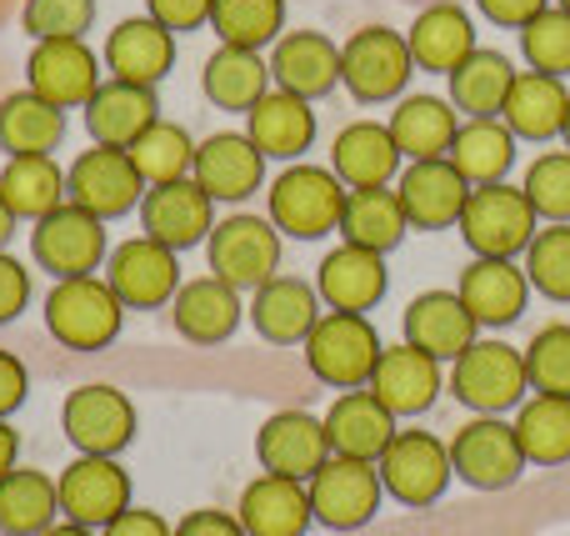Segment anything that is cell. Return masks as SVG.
I'll return each instance as SVG.
<instances>
[{
	"label": "cell",
	"mask_w": 570,
	"mask_h": 536,
	"mask_svg": "<svg viewBox=\"0 0 570 536\" xmlns=\"http://www.w3.org/2000/svg\"><path fill=\"white\" fill-rule=\"evenodd\" d=\"M381 337L361 311H325L315 331L305 337V367L315 381L335 391H361L371 387L375 361H381Z\"/></svg>",
	"instance_id": "6da1fadb"
},
{
	"label": "cell",
	"mask_w": 570,
	"mask_h": 536,
	"mask_svg": "<svg viewBox=\"0 0 570 536\" xmlns=\"http://www.w3.org/2000/svg\"><path fill=\"white\" fill-rule=\"evenodd\" d=\"M120 321H126V306L110 291L106 276H70L56 281L46 296V327L60 347L70 351H100L120 337Z\"/></svg>",
	"instance_id": "7a4b0ae2"
},
{
	"label": "cell",
	"mask_w": 570,
	"mask_h": 536,
	"mask_svg": "<svg viewBox=\"0 0 570 536\" xmlns=\"http://www.w3.org/2000/svg\"><path fill=\"white\" fill-rule=\"evenodd\" d=\"M461 236L465 246L475 251V256H521L525 246L535 241V231H541V216H535L531 196H525L521 186H505V181H491V186H475L471 201H465L461 211Z\"/></svg>",
	"instance_id": "3957f363"
},
{
	"label": "cell",
	"mask_w": 570,
	"mask_h": 536,
	"mask_svg": "<svg viewBox=\"0 0 570 536\" xmlns=\"http://www.w3.org/2000/svg\"><path fill=\"white\" fill-rule=\"evenodd\" d=\"M345 181L325 166H291L271 181V226L295 241H321L341 231Z\"/></svg>",
	"instance_id": "277c9868"
},
{
	"label": "cell",
	"mask_w": 570,
	"mask_h": 536,
	"mask_svg": "<svg viewBox=\"0 0 570 536\" xmlns=\"http://www.w3.org/2000/svg\"><path fill=\"white\" fill-rule=\"evenodd\" d=\"M451 391L461 397V407L481 411V417H501V411L521 407L531 377H525V351L505 347V341H471L455 357Z\"/></svg>",
	"instance_id": "5b68a950"
},
{
	"label": "cell",
	"mask_w": 570,
	"mask_h": 536,
	"mask_svg": "<svg viewBox=\"0 0 570 536\" xmlns=\"http://www.w3.org/2000/svg\"><path fill=\"white\" fill-rule=\"evenodd\" d=\"M30 256L56 281L96 276V271L106 266V221L66 201V206H56L50 216L36 221V231H30Z\"/></svg>",
	"instance_id": "8992f818"
},
{
	"label": "cell",
	"mask_w": 570,
	"mask_h": 536,
	"mask_svg": "<svg viewBox=\"0 0 570 536\" xmlns=\"http://www.w3.org/2000/svg\"><path fill=\"white\" fill-rule=\"evenodd\" d=\"M210 276L236 291H261L281 266V231L266 216H226L206 241Z\"/></svg>",
	"instance_id": "52a82bcc"
},
{
	"label": "cell",
	"mask_w": 570,
	"mask_h": 536,
	"mask_svg": "<svg viewBox=\"0 0 570 536\" xmlns=\"http://www.w3.org/2000/svg\"><path fill=\"white\" fill-rule=\"evenodd\" d=\"M66 201L90 216L110 221V216H126L146 201V181H140L136 160L130 150L116 146H96V150H80L66 170Z\"/></svg>",
	"instance_id": "ba28073f"
},
{
	"label": "cell",
	"mask_w": 570,
	"mask_h": 536,
	"mask_svg": "<svg viewBox=\"0 0 570 536\" xmlns=\"http://www.w3.org/2000/svg\"><path fill=\"white\" fill-rule=\"evenodd\" d=\"M381 471V487L391 491L401 507H431V501L445 497L451 487V447L431 437V431H395L391 447L375 461Z\"/></svg>",
	"instance_id": "9c48e42d"
},
{
	"label": "cell",
	"mask_w": 570,
	"mask_h": 536,
	"mask_svg": "<svg viewBox=\"0 0 570 536\" xmlns=\"http://www.w3.org/2000/svg\"><path fill=\"white\" fill-rule=\"evenodd\" d=\"M411 76H415L411 46H405V36H395V30H385V26H361L341 46V80L365 106L401 96Z\"/></svg>",
	"instance_id": "30bf717a"
},
{
	"label": "cell",
	"mask_w": 570,
	"mask_h": 536,
	"mask_svg": "<svg viewBox=\"0 0 570 536\" xmlns=\"http://www.w3.org/2000/svg\"><path fill=\"white\" fill-rule=\"evenodd\" d=\"M451 471L475 491L515 487L525 471V451H521V441H515V427L501 417L465 421L451 441Z\"/></svg>",
	"instance_id": "8fae6325"
},
{
	"label": "cell",
	"mask_w": 570,
	"mask_h": 536,
	"mask_svg": "<svg viewBox=\"0 0 570 536\" xmlns=\"http://www.w3.org/2000/svg\"><path fill=\"white\" fill-rule=\"evenodd\" d=\"M311 491V511L315 522H325L331 532H355L381 511V471L375 461H355V457H335L305 481Z\"/></svg>",
	"instance_id": "7c38bea8"
},
{
	"label": "cell",
	"mask_w": 570,
	"mask_h": 536,
	"mask_svg": "<svg viewBox=\"0 0 570 536\" xmlns=\"http://www.w3.org/2000/svg\"><path fill=\"white\" fill-rule=\"evenodd\" d=\"M106 281L126 311H156L166 301H176L180 291V251L160 246L150 236L120 241L106 256Z\"/></svg>",
	"instance_id": "4fadbf2b"
},
{
	"label": "cell",
	"mask_w": 570,
	"mask_h": 536,
	"mask_svg": "<svg viewBox=\"0 0 570 536\" xmlns=\"http://www.w3.org/2000/svg\"><path fill=\"white\" fill-rule=\"evenodd\" d=\"M60 427L80 447V457H116L136 437V407L116 387H76L60 407Z\"/></svg>",
	"instance_id": "5bb4252c"
},
{
	"label": "cell",
	"mask_w": 570,
	"mask_h": 536,
	"mask_svg": "<svg viewBox=\"0 0 570 536\" xmlns=\"http://www.w3.org/2000/svg\"><path fill=\"white\" fill-rule=\"evenodd\" d=\"M60 511L76 527H110L130 507V477L116 467V457H76L56 477Z\"/></svg>",
	"instance_id": "9a60e30c"
},
{
	"label": "cell",
	"mask_w": 570,
	"mask_h": 536,
	"mask_svg": "<svg viewBox=\"0 0 570 536\" xmlns=\"http://www.w3.org/2000/svg\"><path fill=\"white\" fill-rule=\"evenodd\" d=\"M140 221H146L150 241H160L170 251H190L200 241H210V231H216V201L196 186V176H180L146 191Z\"/></svg>",
	"instance_id": "2e32d148"
},
{
	"label": "cell",
	"mask_w": 570,
	"mask_h": 536,
	"mask_svg": "<svg viewBox=\"0 0 570 536\" xmlns=\"http://www.w3.org/2000/svg\"><path fill=\"white\" fill-rule=\"evenodd\" d=\"M100 86V60L86 40H36L26 60V90H36L40 100L70 110L86 106Z\"/></svg>",
	"instance_id": "e0dca14e"
},
{
	"label": "cell",
	"mask_w": 570,
	"mask_h": 536,
	"mask_svg": "<svg viewBox=\"0 0 570 536\" xmlns=\"http://www.w3.org/2000/svg\"><path fill=\"white\" fill-rule=\"evenodd\" d=\"M471 181L455 170L451 156L441 160H411V166L401 170V181H395V196H401V211L411 226L421 231H441V226H455L465 211V201H471Z\"/></svg>",
	"instance_id": "ac0fdd59"
},
{
	"label": "cell",
	"mask_w": 570,
	"mask_h": 536,
	"mask_svg": "<svg viewBox=\"0 0 570 536\" xmlns=\"http://www.w3.org/2000/svg\"><path fill=\"white\" fill-rule=\"evenodd\" d=\"M196 186L210 201H246L261 191L266 181V156L256 150V140L240 130H220V136L200 140L196 146V166H190Z\"/></svg>",
	"instance_id": "d6986e66"
},
{
	"label": "cell",
	"mask_w": 570,
	"mask_h": 536,
	"mask_svg": "<svg viewBox=\"0 0 570 536\" xmlns=\"http://www.w3.org/2000/svg\"><path fill=\"white\" fill-rule=\"evenodd\" d=\"M256 457H261V467L276 471V477L311 481L315 471L331 461L325 421H315L311 411H276L256 437Z\"/></svg>",
	"instance_id": "ffe728a7"
},
{
	"label": "cell",
	"mask_w": 570,
	"mask_h": 536,
	"mask_svg": "<svg viewBox=\"0 0 570 536\" xmlns=\"http://www.w3.org/2000/svg\"><path fill=\"white\" fill-rule=\"evenodd\" d=\"M271 80L301 100H321L341 86V46L321 30H291L271 50Z\"/></svg>",
	"instance_id": "44dd1931"
},
{
	"label": "cell",
	"mask_w": 570,
	"mask_h": 536,
	"mask_svg": "<svg viewBox=\"0 0 570 536\" xmlns=\"http://www.w3.org/2000/svg\"><path fill=\"white\" fill-rule=\"evenodd\" d=\"M160 120L156 86H130V80H100L86 100V130L96 146L130 150V140L146 136V126Z\"/></svg>",
	"instance_id": "7402d4cb"
},
{
	"label": "cell",
	"mask_w": 570,
	"mask_h": 536,
	"mask_svg": "<svg viewBox=\"0 0 570 536\" xmlns=\"http://www.w3.org/2000/svg\"><path fill=\"white\" fill-rule=\"evenodd\" d=\"M455 296L465 301L475 327H511V321H521V311H525L531 276H525L515 261L475 256L471 266L461 271V291H455Z\"/></svg>",
	"instance_id": "603a6c76"
},
{
	"label": "cell",
	"mask_w": 570,
	"mask_h": 536,
	"mask_svg": "<svg viewBox=\"0 0 570 536\" xmlns=\"http://www.w3.org/2000/svg\"><path fill=\"white\" fill-rule=\"evenodd\" d=\"M106 66H110V80L156 86L176 66V36L150 16H130L106 36Z\"/></svg>",
	"instance_id": "cb8c5ba5"
},
{
	"label": "cell",
	"mask_w": 570,
	"mask_h": 536,
	"mask_svg": "<svg viewBox=\"0 0 570 536\" xmlns=\"http://www.w3.org/2000/svg\"><path fill=\"white\" fill-rule=\"evenodd\" d=\"M371 391L391 417H421V411H431V401L441 397V361L405 347V341L401 347H385L381 361H375Z\"/></svg>",
	"instance_id": "d4e9b609"
},
{
	"label": "cell",
	"mask_w": 570,
	"mask_h": 536,
	"mask_svg": "<svg viewBox=\"0 0 570 536\" xmlns=\"http://www.w3.org/2000/svg\"><path fill=\"white\" fill-rule=\"evenodd\" d=\"M236 517H240V527H246V536H305L315 511H311L305 481L266 471V477H256L240 491Z\"/></svg>",
	"instance_id": "484cf974"
},
{
	"label": "cell",
	"mask_w": 570,
	"mask_h": 536,
	"mask_svg": "<svg viewBox=\"0 0 570 536\" xmlns=\"http://www.w3.org/2000/svg\"><path fill=\"white\" fill-rule=\"evenodd\" d=\"M401 160H405L401 146H395L391 126H381V120H355V126H345L331 146V170L351 191L391 186Z\"/></svg>",
	"instance_id": "4316f807"
},
{
	"label": "cell",
	"mask_w": 570,
	"mask_h": 536,
	"mask_svg": "<svg viewBox=\"0 0 570 536\" xmlns=\"http://www.w3.org/2000/svg\"><path fill=\"white\" fill-rule=\"evenodd\" d=\"M240 291L226 286L220 276H200V281H180L176 301H170V321L186 341L196 347H216V341L236 337L240 327Z\"/></svg>",
	"instance_id": "83f0119b"
},
{
	"label": "cell",
	"mask_w": 570,
	"mask_h": 536,
	"mask_svg": "<svg viewBox=\"0 0 570 536\" xmlns=\"http://www.w3.org/2000/svg\"><path fill=\"white\" fill-rule=\"evenodd\" d=\"M475 341V316L455 291H425L405 306V347L435 361H455Z\"/></svg>",
	"instance_id": "f1b7e54d"
},
{
	"label": "cell",
	"mask_w": 570,
	"mask_h": 536,
	"mask_svg": "<svg viewBox=\"0 0 570 536\" xmlns=\"http://www.w3.org/2000/svg\"><path fill=\"white\" fill-rule=\"evenodd\" d=\"M325 437H331L335 457H355V461H381V451L395 437V417L375 401L371 387L361 391H341L335 407L325 411Z\"/></svg>",
	"instance_id": "f546056e"
},
{
	"label": "cell",
	"mask_w": 570,
	"mask_h": 536,
	"mask_svg": "<svg viewBox=\"0 0 570 536\" xmlns=\"http://www.w3.org/2000/svg\"><path fill=\"white\" fill-rule=\"evenodd\" d=\"M246 136L266 160H295L311 150L315 140V110L311 100L291 96V90H266L256 106L246 110Z\"/></svg>",
	"instance_id": "4dcf8cb0"
},
{
	"label": "cell",
	"mask_w": 570,
	"mask_h": 536,
	"mask_svg": "<svg viewBox=\"0 0 570 536\" xmlns=\"http://www.w3.org/2000/svg\"><path fill=\"white\" fill-rule=\"evenodd\" d=\"M315 291L331 311H371L375 301L385 296V256L381 251H365V246H341L321 261V276H315Z\"/></svg>",
	"instance_id": "1f68e13d"
},
{
	"label": "cell",
	"mask_w": 570,
	"mask_h": 536,
	"mask_svg": "<svg viewBox=\"0 0 570 536\" xmlns=\"http://www.w3.org/2000/svg\"><path fill=\"white\" fill-rule=\"evenodd\" d=\"M250 321L276 347H305V337L321 321V291L305 286L301 276H271L250 301Z\"/></svg>",
	"instance_id": "d6a6232c"
},
{
	"label": "cell",
	"mask_w": 570,
	"mask_h": 536,
	"mask_svg": "<svg viewBox=\"0 0 570 536\" xmlns=\"http://www.w3.org/2000/svg\"><path fill=\"white\" fill-rule=\"evenodd\" d=\"M566 110H570V90L561 76H546V70H521L505 96L501 120L515 130L521 140H551L566 130Z\"/></svg>",
	"instance_id": "836d02e7"
},
{
	"label": "cell",
	"mask_w": 570,
	"mask_h": 536,
	"mask_svg": "<svg viewBox=\"0 0 570 536\" xmlns=\"http://www.w3.org/2000/svg\"><path fill=\"white\" fill-rule=\"evenodd\" d=\"M405 46H411V60L421 70L451 76V70L475 50V20L465 16L461 6H451V0H445V6H431V10H421V16H415Z\"/></svg>",
	"instance_id": "e575fe53"
},
{
	"label": "cell",
	"mask_w": 570,
	"mask_h": 536,
	"mask_svg": "<svg viewBox=\"0 0 570 536\" xmlns=\"http://www.w3.org/2000/svg\"><path fill=\"white\" fill-rule=\"evenodd\" d=\"M455 130H461V116H455V106L441 96H405L401 106L391 110V136L405 160L451 156Z\"/></svg>",
	"instance_id": "d590c367"
},
{
	"label": "cell",
	"mask_w": 570,
	"mask_h": 536,
	"mask_svg": "<svg viewBox=\"0 0 570 536\" xmlns=\"http://www.w3.org/2000/svg\"><path fill=\"white\" fill-rule=\"evenodd\" d=\"M66 140V110L36 90H10L0 100V150L6 156H50Z\"/></svg>",
	"instance_id": "8d00e7d4"
},
{
	"label": "cell",
	"mask_w": 570,
	"mask_h": 536,
	"mask_svg": "<svg viewBox=\"0 0 570 536\" xmlns=\"http://www.w3.org/2000/svg\"><path fill=\"white\" fill-rule=\"evenodd\" d=\"M515 76H521V70H515L501 50H481V46H475L471 56L451 70V106L465 110L471 120L501 116L505 96H511V86H515Z\"/></svg>",
	"instance_id": "74e56055"
},
{
	"label": "cell",
	"mask_w": 570,
	"mask_h": 536,
	"mask_svg": "<svg viewBox=\"0 0 570 536\" xmlns=\"http://www.w3.org/2000/svg\"><path fill=\"white\" fill-rule=\"evenodd\" d=\"M266 80H271V60H261V50H240V46H220L200 70L206 100L220 110H250L271 90Z\"/></svg>",
	"instance_id": "f35d334b"
},
{
	"label": "cell",
	"mask_w": 570,
	"mask_h": 536,
	"mask_svg": "<svg viewBox=\"0 0 570 536\" xmlns=\"http://www.w3.org/2000/svg\"><path fill=\"white\" fill-rule=\"evenodd\" d=\"M60 517V491L46 471L16 467L0 481V536H40L56 527Z\"/></svg>",
	"instance_id": "ab89813d"
},
{
	"label": "cell",
	"mask_w": 570,
	"mask_h": 536,
	"mask_svg": "<svg viewBox=\"0 0 570 536\" xmlns=\"http://www.w3.org/2000/svg\"><path fill=\"white\" fill-rule=\"evenodd\" d=\"M0 196L16 221H40L66 206V170L56 166V156H10L0 170Z\"/></svg>",
	"instance_id": "60d3db41"
},
{
	"label": "cell",
	"mask_w": 570,
	"mask_h": 536,
	"mask_svg": "<svg viewBox=\"0 0 570 536\" xmlns=\"http://www.w3.org/2000/svg\"><path fill=\"white\" fill-rule=\"evenodd\" d=\"M405 231H411V221H405L401 211V196L385 186L375 191H351L345 196V211H341V236L351 241V246H365V251H395L405 241Z\"/></svg>",
	"instance_id": "b9f144b4"
},
{
	"label": "cell",
	"mask_w": 570,
	"mask_h": 536,
	"mask_svg": "<svg viewBox=\"0 0 570 536\" xmlns=\"http://www.w3.org/2000/svg\"><path fill=\"white\" fill-rule=\"evenodd\" d=\"M451 160L471 186H491V181H505L515 160V130L505 120L485 116V120H461L455 130V146H451Z\"/></svg>",
	"instance_id": "7bdbcfd3"
},
{
	"label": "cell",
	"mask_w": 570,
	"mask_h": 536,
	"mask_svg": "<svg viewBox=\"0 0 570 536\" xmlns=\"http://www.w3.org/2000/svg\"><path fill=\"white\" fill-rule=\"evenodd\" d=\"M515 441H521L525 461L535 467H561L570 461V397H541L521 401V417L511 421Z\"/></svg>",
	"instance_id": "ee69618b"
},
{
	"label": "cell",
	"mask_w": 570,
	"mask_h": 536,
	"mask_svg": "<svg viewBox=\"0 0 570 536\" xmlns=\"http://www.w3.org/2000/svg\"><path fill=\"white\" fill-rule=\"evenodd\" d=\"M130 160H136L146 186H166V181H180L196 166V140L176 120H156V126H146V136L130 140Z\"/></svg>",
	"instance_id": "f6af8a7d"
},
{
	"label": "cell",
	"mask_w": 570,
	"mask_h": 536,
	"mask_svg": "<svg viewBox=\"0 0 570 536\" xmlns=\"http://www.w3.org/2000/svg\"><path fill=\"white\" fill-rule=\"evenodd\" d=\"M210 30L220 36V46L261 50L271 40H281L285 0H216L210 6Z\"/></svg>",
	"instance_id": "bcb514c9"
},
{
	"label": "cell",
	"mask_w": 570,
	"mask_h": 536,
	"mask_svg": "<svg viewBox=\"0 0 570 536\" xmlns=\"http://www.w3.org/2000/svg\"><path fill=\"white\" fill-rule=\"evenodd\" d=\"M525 276L541 296L570 301V221L535 231V241L525 246Z\"/></svg>",
	"instance_id": "7dc6e473"
},
{
	"label": "cell",
	"mask_w": 570,
	"mask_h": 536,
	"mask_svg": "<svg viewBox=\"0 0 570 536\" xmlns=\"http://www.w3.org/2000/svg\"><path fill=\"white\" fill-rule=\"evenodd\" d=\"M525 377L541 397H570V327H546L525 347Z\"/></svg>",
	"instance_id": "c3c4849f"
},
{
	"label": "cell",
	"mask_w": 570,
	"mask_h": 536,
	"mask_svg": "<svg viewBox=\"0 0 570 536\" xmlns=\"http://www.w3.org/2000/svg\"><path fill=\"white\" fill-rule=\"evenodd\" d=\"M521 50H525V60H531V70L566 76L570 70V10L546 6L531 26H521Z\"/></svg>",
	"instance_id": "681fc988"
},
{
	"label": "cell",
	"mask_w": 570,
	"mask_h": 536,
	"mask_svg": "<svg viewBox=\"0 0 570 536\" xmlns=\"http://www.w3.org/2000/svg\"><path fill=\"white\" fill-rule=\"evenodd\" d=\"M525 196L541 221H570V150H546L525 170Z\"/></svg>",
	"instance_id": "f907efd6"
},
{
	"label": "cell",
	"mask_w": 570,
	"mask_h": 536,
	"mask_svg": "<svg viewBox=\"0 0 570 536\" xmlns=\"http://www.w3.org/2000/svg\"><path fill=\"white\" fill-rule=\"evenodd\" d=\"M20 26L36 40H80L96 26V0H26Z\"/></svg>",
	"instance_id": "816d5d0a"
},
{
	"label": "cell",
	"mask_w": 570,
	"mask_h": 536,
	"mask_svg": "<svg viewBox=\"0 0 570 536\" xmlns=\"http://www.w3.org/2000/svg\"><path fill=\"white\" fill-rule=\"evenodd\" d=\"M146 16L160 20V26L170 30V36H180V30H196V26H210V6L216 0H146Z\"/></svg>",
	"instance_id": "f5cc1de1"
},
{
	"label": "cell",
	"mask_w": 570,
	"mask_h": 536,
	"mask_svg": "<svg viewBox=\"0 0 570 536\" xmlns=\"http://www.w3.org/2000/svg\"><path fill=\"white\" fill-rule=\"evenodd\" d=\"M26 301H30V271L20 266L16 256L0 251V327L16 321L20 311H26Z\"/></svg>",
	"instance_id": "db71d44e"
},
{
	"label": "cell",
	"mask_w": 570,
	"mask_h": 536,
	"mask_svg": "<svg viewBox=\"0 0 570 536\" xmlns=\"http://www.w3.org/2000/svg\"><path fill=\"white\" fill-rule=\"evenodd\" d=\"M26 391H30V377L26 367H20L10 351H0V421L10 417V411L26 407Z\"/></svg>",
	"instance_id": "11a10c76"
},
{
	"label": "cell",
	"mask_w": 570,
	"mask_h": 536,
	"mask_svg": "<svg viewBox=\"0 0 570 536\" xmlns=\"http://www.w3.org/2000/svg\"><path fill=\"white\" fill-rule=\"evenodd\" d=\"M176 536H246V527H240V517H230V511L200 507V511H190V517L180 522Z\"/></svg>",
	"instance_id": "9f6ffc18"
},
{
	"label": "cell",
	"mask_w": 570,
	"mask_h": 536,
	"mask_svg": "<svg viewBox=\"0 0 570 536\" xmlns=\"http://www.w3.org/2000/svg\"><path fill=\"white\" fill-rule=\"evenodd\" d=\"M475 6L485 10V16L495 20V26H511V30H521V26H531L535 16H541L551 0H475Z\"/></svg>",
	"instance_id": "6f0895ef"
},
{
	"label": "cell",
	"mask_w": 570,
	"mask_h": 536,
	"mask_svg": "<svg viewBox=\"0 0 570 536\" xmlns=\"http://www.w3.org/2000/svg\"><path fill=\"white\" fill-rule=\"evenodd\" d=\"M106 536H176L166 527V517H156V511H140V507H126L110 527H100Z\"/></svg>",
	"instance_id": "680465c9"
},
{
	"label": "cell",
	"mask_w": 570,
	"mask_h": 536,
	"mask_svg": "<svg viewBox=\"0 0 570 536\" xmlns=\"http://www.w3.org/2000/svg\"><path fill=\"white\" fill-rule=\"evenodd\" d=\"M16 457H20V437L6 427V421H0V481L16 471Z\"/></svg>",
	"instance_id": "91938a15"
},
{
	"label": "cell",
	"mask_w": 570,
	"mask_h": 536,
	"mask_svg": "<svg viewBox=\"0 0 570 536\" xmlns=\"http://www.w3.org/2000/svg\"><path fill=\"white\" fill-rule=\"evenodd\" d=\"M16 236V211L6 206V196H0V251H6V241Z\"/></svg>",
	"instance_id": "94428289"
},
{
	"label": "cell",
	"mask_w": 570,
	"mask_h": 536,
	"mask_svg": "<svg viewBox=\"0 0 570 536\" xmlns=\"http://www.w3.org/2000/svg\"><path fill=\"white\" fill-rule=\"evenodd\" d=\"M40 536H90V527H76V522H56V527H46Z\"/></svg>",
	"instance_id": "6125c7cd"
},
{
	"label": "cell",
	"mask_w": 570,
	"mask_h": 536,
	"mask_svg": "<svg viewBox=\"0 0 570 536\" xmlns=\"http://www.w3.org/2000/svg\"><path fill=\"white\" fill-rule=\"evenodd\" d=\"M561 136H566V150H570V110H566V130H561Z\"/></svg>",
	"instance_id": "be15d7a7"
},
{
	"label": "cell",
	"mask_w": 570,
	"mask_h": 536,
	"mask_svg": "<svg viewBox=\"0 0 570 536\" xmlns=\"http://www.w3.org/2000/svg\"><path fill=\"white\" fill-rule=\"evenodd\" d=\"M561 10H570V0H561Z\"/></svg>",
	"instance_id": "e7e4bbea"
}]
</instances>
